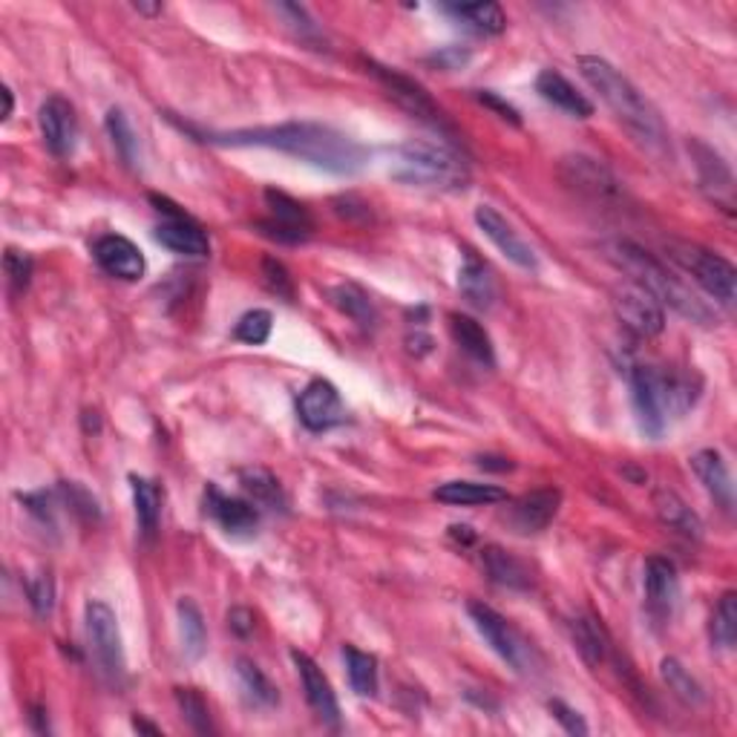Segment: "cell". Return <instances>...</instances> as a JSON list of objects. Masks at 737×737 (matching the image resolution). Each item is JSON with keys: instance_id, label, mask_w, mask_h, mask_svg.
Wrapping results in <instances>:
<instances>
[{"instance_id": "6da1fadb", "label": "cell", "mask_w": 737, "mask_h": 737, "mask_svg": "<svg viewBox=\"0 0 737 737\" xmlns=\"http://www.w3.org/2000/svg\"><path fill=\"white\" fill-rule=\"evenodd\" d=\"M205 142L225 144V147H269V151L288 153L294 159L337 176L360 174L369 162L364 144L329 124H318V121H286L274 128L205 133Z\"/></svg>"}, {"instance_id": "7a4b0ae2", "label": "cell", "mask_w": 737, "mask_h": 737, "mask_svg": "<svg viewBox=\"0 0 737 737\" xmlns=\"http://www.w3.org/2000/svg\"><path fill=\"white\" fill-rule=\"evenodd\" d=\"M576 64L582 79L599 93V98L608 104V110L617 116L619 124L634 135L645 151L657 153V156L668 151V130L659 110L617 67L599 56H579Z\"/></svg>"}, {"instance_id": "3957f363", "label": "cell", "mask_w": 737, "mask_h": 737, "mask_svg": "<svg viewBox=\"0 0 737 737\" xmlns=\"http://www.w3.org/2000/svg\"><path fill=\"white\" fill-rule=\"evenodd\" d=\"M603 257L610 265H617L619 271H626L628 277L634 280V286L649 292L659 306H668V309H674L677 314L691 320V323H717V314L700 300L698 294L691 292L680 277H674L657 257L649 254L645 248H640L631 239H608V242H603Z\"/></svg>"}, {"instance_id": "277c9868", "label": "cell", "mask_w": 737, "mask_h": 737, "mask_svg": "<svg viewBox=\"0 0 737 737\" xmlns=\"http://www.w3.org/2000/svg\"><path fill=\"white\" fill-rule=\"evenodd\" d=\"M631 383V404H634L640 429L649 438H663L674 418H682L698 404L700 383L698 375L659 369V366H634L628 372Z\"/></svg>"}, {"instance_id": "5b68a950", "label": "cell", "mask_w": 737, "mask_h": 737, "mask_svg": "<svg viewBox=\"0 0 737 737\" xmlns=\"http://www.w3.org/2000/svg\"><path fill=\"white\" fill-rule=\"evenodd\" d=\"M392 176L413 188L464 191L469 165L459 147L444 139H409L392 151Z\"/></svg>"}, {"instance_id": "8992f818", "label": "cell", "mask_w": 737, "mask_h": 737, "mask_svg": "<svg viewBox=\"0 0 737 737\" xmlns=\"http://www.w3.org/2000/svg\"><path fill=\"white\" fill-rule=\"evenodd\" d=\"M668 257L680 265L691 280L712 294L714 300L723 306H732L737 297V271L726 257L714 254L709 248L694 246V242H668Z\"/></svg>"}, {"instance_id": "52a82bcc", "label": "cell", "mask_w": 737, "mask_h": 737, "mask_svg": "<svg viewBox=\"0 0 737 737\" xmlns=\"http://www.w3.org/2000/svg\"><path fill=\"white\" fill-rule=\"evenodd\" d=\"M467 614L473 619V626H476L478 634L484 637V642L490 645L496 654H499L504 663H508L513 671L519 674H533L536 666H539V659H536V651L527 640H524L513 626H510L508 619L501 617L499 610L490 608V605L484 603H469Z\"/></svg>"}, {"instance_id": "ba28073f", "label": "cell", "mask_w": 737, "mask_h": 737, "mask_svg": "<svg viewBox=\"0 0 737 737\" xmlns=\"http://www.w3.org/2000/svg\"><path fill=\"white\" fill-rule=\"evenodd\" d=\"M84 622H87V640L98 668L107 677V682L121 686L124 674H128V659H124V642H121L116 610L102 599H90L87 608H84Z\"/></svg>"}, {"instance_id": "9c48e42d", "label": "cell", "mask_w": 737, "mask_h": 737, "mask_svg": "<svg viewBox=\"0 0 737 737\" xmlns=\"http://www.w3.org/2000/svg\"><path fill=\"white\" fill-rule=\"evenodd\" d=\"M559 179H562L573 193H579V197L587 199V202H594V205L603 207L626 205L622 182L610 174L603 162L594 159V156H582V153L564 156V159L559 162Z\"/></svg>"}, {"instance_id": "30bf717a", "label": "cell", "mask_w": 737, "mask_h": 737, "mask_svg": "<svg viewBox=\"0 0 737 737\" xmlns=\"http://www.w3.org/2000/svg\"><path fill=\"white\" fill-rule=\"evenodd\" d=\"M366 70L381 81L383 90L389 93V98H392L401 110H406L413 119L424 121L429 128H438V133H450V124H447L441 107L432 102V96L420 87L418 81L406 79L404 72L389 70V67L378 64V61H366Z\"/></svg>"}, {"instance_id": "8fae6325", "label": "cell", "mask_w": 737, "mask_h": 737, "mask_svg": "<svg viewBox=\"0 0 737 737\" xmlns=\"http://www.w3.org/2000/svg\"><path fill=\"white\" fill-rule=\"evenodd\" d=\"M265 205H269L271 216L257 223V228H260L265 237L277 239V242H286V246H297V242H306V239L311 237L314 219H311L306 205H300L297 199L269 188V191H265Z\"/></svg>"}, {"instance_id": "7c38bea8", "label": "cell", "mask_w": 737, "mask_h": 737, "mask_svg": "<svg viewBox=\"0 0 737 737\" xmlns=\"http://www.w3.org/2000/svg\"><path fill=\"white\" fill-rule=\"evenodd\" d=\"M614 314L637 337H657L666 329V311L649 292L628 283L614 292Z\"/></svg>"}, {"instance_id": "4fadbf2b", "label": "cell", "mask_w": 737, "mask_h": 737, "mask_svg": "<svg viewBox=\"0 0 737 737\" xmlns=\"http://www.w3.org/2000/svg\"><path fill=\"white\" fill-rule=\"evenodd\" d=\"M297 415H300L302 427L311 429V432L341 427V424L349 420V409L343 404L337 387L323 381V378L311 381L309 387L302 389L300 397H297Z\"/></svg>"}, {"instance_id": "5bb4252c", "label": "cell", "mask_w": 737, "mask_h": 737, "mask_svg": "<svg viewBox=\"0 0 737 737\" xmlns=\"http://www.w3.org/2000/svg\"><path fill=\"white\" fill-rule=\"evenodd\" d=\"M562 504V492L556 487H542V490L524 492L522 499H515L508 510H504V522L513 527V533L522 536H533L542 533L547 524L554 522Z\"/></svg>"}, {"instance_id": "9a60e30c", "label": "cell", "mask_w": 737, "mask_h": 737, "mask_svg": "<svg viewBox=\"0 0 737 737\" xmlns=\"http://www.w3.org/2000/svg\"><path fill=\"white\" fill-rule=\"evenodd\" d=\"M292 663L297 666L302 691H306V700L314 709V714L329 729H341V703H337V694H334L332 682L323 674V668L302 651H292Z\"/></svg>"}, {"instance_id": "2e32d148", "label": "cell", "mask_w": 737, "mask_h": 737, "mask_svg": "<svg viewBox=\"0 0 737 737\" xmlns=\"http://www.w3.org/2000/svg\"><path fill=\"white\" fill-rule=\"evenodd\" d=\"M40 121V135L47 142L49 153L64 159L75 151V139H79V119H75V110L72 104L61 96H49L47 102L40 104L38 112Z\"/></svg>"}, {"instance_id": "e0dca14e", "label": "cell", "mask_w": 737, "mask_h": 737, "mask_svg": "<svg viewBox=\"0 0 737 737\" xmlns=\"http://www.w3.org/2000/svg\"><path fill=\"white\" fill-rule=\"evenodd\" d=\"M476 223H478V228L484 230V237L490 239L492 246L499 248L501 254L508 257L513 265H519V269H524V271L536 269V251H533V248L527 246L519 234H515L513 225H510L508 219L496 211V207L478 205Z\"/></svg>"}, {"instance_id": "ac0fdd59", "label": "cell", "mask_w": 737, "mask_h": 737, "mask_svg": "<svg viewBox=\"0 0 737 737\" xmlns=\"http://www.w3.org/2000/svg\"><path fill=\"white\" fill-rule=\"evenodd\" d=\"M680 599V579H677V568L663 556H651L645 562V603H649L651 617L668 619L677 608Z\"/></svg>"}, {"instance_id": "d6986e66", "label": "cell", "mask_w": 737, "mask_h": 737, "mask_svg": "<svg viewBox=\"0 0 737 737\" xmlns=\"http://www.w3.org/2000/svg\"><path fill=\"white\" fill-rule=\"evenodd\" d=\"M93 257L102 265L110 277L119 280H142L144 277V254L139 251L135 242H130L128 237H119V234H107V237L96 239V246H93Z\"/></svg>"}, {"instance_id": "ffe728a7", "label": "cell", "mask_w": 737, "mask_h": 737, "mask_svg": "<svg viewBox=\"0 0 737 737\" xmlns=\"http://www.w3.org/2000/svg\"><path fill=\"white\" fill-rule=\"evenodd\" d=\"M205 510L214 515L219 527L230 533V536H251L257 531V524H260V510L254 508V501L223 496L216 484H207Z\"/></svg>"}, {"instance_id": "44dd1931", "label": "cell", "mask_w": 737, "mask_h": 737, "mask_svg": "<svg viewBox=\"0 0 737 737\" xmlns=\"http://www.w3.org/2000/svg\"><path fill=\"white\" fill-rule=\"evenodd\" d=\"M691 469L698 473V478L703 482V487L709 490V496L714 499V504L729 515L735 510V484H732L729 467L717 450H700L691 455Z\"/></svg>"}, {"instance_id": "7402d4cb", "label": "cell", "mask_w": 737, "mask_h": 737, "mask_svg": "<svg viewBox=\"0 0 737 737\" xmlns=\"http://www.w3.org/2000/svg\"><path fill=\"white\" fill-rule=\"evenodd\" d=\"M156 242L165 246L167 251H174L179 257H191V260H202L211 254V239L191 216H174V219H162L156 228Z\"/></svg>"}, {"instance_id": "603a6c76", "label": "cell", "mask_w": 737, "mask_h": 737, "mask_svg": "<svg viewBox=\"0 0 737 737\" xmlns=\"http://www.w3.org/2000/svg\"><path fill=\"white\" fill-rule=\"evenodd\" d=\"M536 93L545 98L547 104H554L562 112L573 116V119H591L594 116V104L587 102L571 81L564 79L562 72L556 70H542L539 79H536Z\"/></svg>"}, {"instance_id": "cb8c5ba5", "label": "cell", "mask_w": 737, "mask_h": 737, "mask_svg": "<svg viewBox=\"0 0 737 737\" xmlns=\"http://www.w3.org/2000/svg\"><path fill=\"white\" fill-rule=\"evenodd\" d=\"M459 288L467 297V302H473L476 309L487 311L496 302V280H492L487 262L476 251H469V248H464V254H461Z\"/></svg>"}, {"instance_id": "d4e9b609", "label": "cell", "mask_w": 737, "mask_h": 737, "mask_svg": "<svg viewBox=\"0 0 737 737\" xmlns=\"http://www.w3.org/2000/svg\"><path fill=\"white\" fill-rule=\"evenodd\" d=\"M482 564L490 582L501 587H510V591H531L533 576L531 568L522 562V559H515L513 554H508L504 547L499 545H487L482 550Z\"/></svg>"}, {"instance_id": "484cf974", "label": "cell", "mask_w": 737, "mask_h": 737, "mask_svg": "<svg viewBox=\"0 0 737 737\" xmlns=\"http://www.w3.org/2000/svg\"><path fill=\"white\" fill-rule=\"evenodd\" d=\"M689 153L691 159H694V167H698L700 185H703L705 191L712 193V197H729L732 193V170L726 165L721 153L712 151L709 144H703L700 139H691L689 142Z\"/></svg>"}, {"instance_id": "4316f807", "label": "cell", "mask_w": 737, "mask_h": 737, "mask_svg": "<svg viewBox=\"0 0 737 737\" xmlns=\"http://www.w3.org/2000/svg\"><path fill=\"white\" fill-rule=\"evenodd\" d=\"M654 510H657V519L666 527H671L674 533H680L686 539H700L703 536V522L700 515L686 504V501L677 496L674 490H657L654 492Z\"/></svg>"}, {"instance_id": "83f0119b", "label": "cell", "mask_w": 737, "mask_h": 737, "mask_svg": "<svg viewBox=\"0 0 737 737\" xmlns=\"http://www.w3.org/2000/svg\"><path fill=\"white\" fill-rule=\"evenodd\" d=\"M447 320H450L452 341L459 343L464 355H469L482 366H496V349H492L490 334L484 332V325L478 320L459 314V311H452Z\"/></svg>"}, {"instance_id": "f1b7e54d", "label": "cell", "mask_w": 737, "mask_h": 737, "mask_svg": "<svg viewBox=\"0 0 737 737\" xmlns=\"http://www.w3.org/2000/svg\"><path fill=\"white\" fill-rule=\"evenodd\" d=\"M573 642L591 668H599L610 654V637L605 626L596 617H576L571 622Z\"/></svg>"}, {"instance_id": "f546056e", "label": "cell", "mask_w": 737, "mask_h": 737, "mask_svg": "<svg viewBox=\"0 0 737 737\" xmlns=\"http://www.w3.org/2000/svg\"><path fill=\"white\" fill-rule=\"evenodd\" d=\"M436 499L455 508H476V504H499L508 501V490H501L496 484L478 482H447L436 490Z\"/></svg>"}, {"instance_id": "4dcf8cb0", "label": "cell", "mask_w": 737, "mask_h": 737, "mask_svg": "<svg viewBox=\"0 0 737 737\" xmlns=\"http://www.w3.org/2000/svg\"><path fill=\"white\" fill-rule=\"evenodd\" d=\"M237 680L242 694H246L248 705H254V709H274L280 703L277 686L269 680V674L262 671L254 659H237Z\"/></svg>"}, {"instance_id": "1f68e13d", "label": "cell", "mask_w": 737, "mask_h": 737, "mask_svg": "<svg viewBox=\"0 0 737 737\" xmlns=\"http://www.w3.org/2000/svg\"><path fill=\"white\" fill-rule=\"evenodd\" d=\"M239 484H242V490H246L248 501H254L260 508L265 510H286L288 499L283 487H280L277 476H271L269 469L262 467H248L239 473Z\"/></svg>"}, {"instance_id": "d6a6232c", "label": "cell", "mask_w": 737, "mask_h": 737, "mask_svg": "<svg viewBox=\"0 0 737 737\" xmlns=\"http://www.w3.org/2000/svg\"><path fill=\"white\" fill-rule=\"evenodd\" d=\"M329 300H332L334 309L355 320L360 329H375V323H378V309H375L372 297L364 288L341 283V286L329 288Z\"/></svg>"}, {"instance_id": "836d02e7", "label": "cell", "mask_w": 737, "mask_h": 737, "mask_svg": "<svg viewBox=\"0 0 737 737\" xmlns=\"http://www.w3.org/2000/svg\"><path fill=\"white\" fill-rule=\"evenodd\" d=\"M130 487H133V504H135V519H139V527H142L144 536H153L159 531L162 522V496L159 484L151 482V478L130 476Z\"/></svg>"}, {"instance_id": "e575fe53", "label": "cell", "mask_w": 737, "mask_h": 737, "mask_svg": "<svg viewBox=\"0 0 737 737\" xmlns=\"http://www.w3.org/2000/svg\"><path fill=\"white\" fill-rule=\"evenodd\" d=\"M176 617H179V631H182V649L185 657L197 663L202 654H205L207 645V631H205V617L199 605L193 603L191 596H182L179 605H176Z\"/></svg>"}, {"instance_id": "d590c367", "label": "cell", "mask_w": 737, "mask_h": 737, "mask_svg": "<svg viewBox=\"0 0 737 737\" xmlns=\"http://www.w3.org/2000/svg\"><path fill=\"white\" fill-rule=\"evenodd\" d=\"M346 671H349V686L360 698H375L378 694V659L366 651H357L355 645L343 649Z\"/></svg>"}, {"instance_id": "8d00e7d4", "label": "cell", "mask_w": 737, "mask_h": 737, "mask_svg": "<svg viewBox=\"0 0 737 737\" xmlns=\"http://www.w3.org/2000/svg\"><path fill=\"white\" fill-rule=\"evenodd\" d=\"M455 17H464L467 26L484 35H501L508 29V15L499 3H461V7H447Z\"/></svg>"}, {"instance_id": "74e56055", "label": "cell", "mask_w": 737, "mask_h": 737, "mask_svg": "<svg viewBox=\"0 0 737 737\" xmlns=\"http://www.w3.org/2000/svg\"><path fill=\"white\" fill-rule=\"evenodd\" d=\"M659 674H663V682L668 686V691H671L674 698H680L682 703L700 705L705 700L703 686L691 677V671H686V666H682L680 659L674 657L663 659V663H659Z\"/></svg>"}, {"instance_id": "f35d334b", "label": "cell", "mask_w": 737, "mask_h": 737, "mask_svg": "<svg viewBox=\"0 0 737 737\" xmlns=\"http://www.w3.org/2000/svg\"><path fill=\"white\" fill-rule=\"evenodd\" d=\"M712 640H714V645L723 651L735 649V640H737V594L735 591H726V594L721 596L717 608H714Z\"/></svg>"}, {"instance_id": "ab89813d", "label": "cell", "mask_w": 737, "mask_h": 737, "mask_svg": "<svg viewBox=\"0 0 737 737\" xmlns=\"http://www.w3.org/2000/svg\"><path fill=\"white\" fill-rule=\"evenodd\" d=\"M274 12H277L283 21H286L288 29H292V33L297 35L302 44H314V47L325 44L323 33H320V26L314 24V17L309 15V9H306V7H297V3H277V7H274Z\"/></svg>"}, {"instance_id": "60d3db41", "label": "cell", "mask_w": 737, "mask_h": 737, "mask_svg": "<svg viewBox=\"0 0 737 737\" xmlns=\"http://www.w3.org/2000/svg\"><path fill=\"white\" fill-rule=\"evenodd\" d=\"M107 133H110L112 144H116V153H119L124 165H135V151H139V139H135L133 128H130L128 116L112 107L107 112Z\"/></svg>"}, {"instance_id": "b9f144b4", "label": "cell", "mask_w": 737, "mask_h": 737, "mask_svg": "<svg viewBox=\"0 0 737 737\" xmlns=\"http://www.w3.org/2000/svg\"><path fill=\"white\" fill-rule=\"evenodd\" d=\"M271 329H274V318H271V311L254 309V311H246V314L237 320V325H234V337L248 343V346H262V343L271 337Z\"/></svg>"}, {"instance_id": "7bdbcfd3", "label": "cell", "mask_w": 737, "mask_h": 737, "mask_svg": "<svg viewBox=\"0 0 737 737\" xmlns=\"http://www.w3.org/2000/svg\"><path fill=\"white\" fill-rule=\"evenodd\" d=\"M176 703H179L182 717L188 721V726H191L193 732H199V735H211V732H214L205 698H202L197 689H176Z\"/></svg>"}, {"instance_id": "ee69618b", "label": "cell", "mask_w": 737, "mask_h": 737, "mask_svg": "<svg viewBox=\"0 0 737 737\" xmlns=\"http://www.w3.org/2000/svg\"><path fill=\"white\" fill-rule=\"evenodd\" d=\"M3 269H7V283L12 297H21L29 288V280H33V257L17 251V248H7Z\"/></svg>"}, {"instance_id": "f6af8a7d", "label": "cell", "mask_w": 737, "mask_h": 737, "mask_svg": "<svg viewBox=\"0 0 737 737\" xmlns=\"http://www.w3.org/2000/svg\"><path fill=\"white\" fill-rule=\"evenodd\" d=\"M262 283H265V288H269L274 297H280V300H286V302H294V294H297V288H294V277L288 274L286 265H283L280 260H274V257H265V260H262Z\"/></svg>"}, {"instance_id": "bcb514c9", "label": "cell", "mask_w": 737, "mask_h": 737, "mask_svg": "<svg viewBox=\"0 0 737 737\" xmlns=\"http://www.w3.org/2000/svg\"><path fill=\"white\" fill-rule=\"evenodd\" d=\"M58 492H61L64 504H70L72 513H79L84 522H96L98 515H102L98 501L93 499V496H90V492L84 490L79 482H64L61 487H58Z\"/></svg>"}, {"instance_id": "7dc6e473", "label": "cell", "mask_w": 737, "mask_h": 737, "mask_svg": "<svg viewBox=\"0 0 737 737\" xmlns=\"http://www.w3.org/2000/svg\"><path fill=\"white\" fill-rule=\"evenodd\" d=\"M26 596H29V605L35 608L38 617H47L52 605H56V585H52V576L49 573H35L33 579H26Z\"/></svg>"}, {"instance_id": "c3c4849f", "label": "cell", "mask_w": 737, "mask_h": 737, "mask_svg": "<svg viewBox=\"0 0 737 737\" xmlns=\"http://www.w3.org/2000/svg\"><path fill=\"white\" fill-rule=\"evenodd\" d=\"M547 709H550V714L556 717V723H559V726H562L568 735H576V737L587 735L585 717H582L576 709H571V705L562 703V700H550V703H547Z\"/></svg>"}, {"instance_id": "681fc988", "label": "cell", "mask_w": 737, "mask_h": 737, "mask_svg": "<svg viewBox=\"0 0 737 737\" xmlns=\"http://www.w3.org/2000/svg\"><path fill=\"white\" fill-rule=\"evenodd\" d=\"M478 102L484 104V107H490V110H496L504 121H510V124H522V119H519V110H515L513 104H508L504 98H499L496 93H490V90H482L478 93Z\"/></svg>"}, {"instance_id": "f907efd6", "label": "cell", "mask_w": 737, "mask_h": 737, "mask_svg": "<svg viewBox=\"0 0 737 737\" xmlns=\"http://www.w3.org/2000/svg\"><path fill=\"white\" fill-rule=\"evenodd\" d=\"M429 61L438 67H444V70H461V67L469 61V52L459 47H447V49H441V52H436Z\"/></svg>"}, {"instance_id": "816d5d0a", "label": "cell", "mask_w": 737, "mask_h": 737, "mask_svg": "<svg viewBox=\"0 0 737 737\" xmlns=\"http://www.w3.org/2000/svg\"><path fill=\"white\" fill-rule=\"evenodd\" d=\"M228 626L230 631H237L239 637H248L254 631V614L248 608H234L228 614Z\"/></svg>"}, {"instance_id": "f5cc1de1", "label": "cell", "mask_w": 737, "mask_h": 737, "mask_svg": "<svg viewBox=\"0 0 737 737\" xmlns=\"http://www.w3.org/2000/svg\"><path fill=\"white\" fill-rule=\"evenodd\" d=\"M476 461H478V467L492 469V473H508V469H513V461L496 459V455H478Z\"/></svg>"}, {"instance_id": "db71d44e", "label": "cell", "mask_w": 737, "mask_h": 737, "mask_svg": "<svg viewBox=\"0 0 737 737\" xmlns=\"http://www.w3.org/2000/svg\"><path fill=\"white\" fill-rule=\"evenodd\" d=\"M450 536H452V539H459L461 545H469V542L476 539V533L469 531L467 524H452V527H450Z\"/></svg>"}, {"instance_id": "11a10c76", "label": "cell", "mask_w": 737, "mask_h": 737, "mask_svg": "<svg viewBox=\"0 0 737 737\" xmlns=\"http://www.w3.org/2000/svg\"><path fill=\"white\" fill-rule=\"evenodd\" d=\"M44 717H47V714H44V709H33V714H29V721H33V726H35V732H38V735H49V723H44Z\"/></svg>"}, {"instance_id": "9f6ffc18", "label": "cell", "mask_w": 737, "mask_h": 737, "mask_svg": "<svg viewBox=\"0 0 737 737\" xmlns=\"http://www.w3.org/2000/svg\"><path fill=\"white\" fill-rule=\"evenodd\" d=\"M0 96H3V116H0V119L7 121L9 116H12V107H15V98H12V90H9V87L0 90Z\"/></svg>"}, {"instance_id": "6f0895ef", "label": "cell", "mask_w": 737, "mask_h": 737, "mask_svg": "<svg viewBox=\"0 0 737 737\" xmlns=\"http://www.w3.org/2000/svg\"><path fill=\"white\" fill-rule=\"evenodd\" d=\"M133 726H135V729H139V732H151V735H159V729H156V726H151V723H144L142 717H135Z\"/></svg>"}, {"instance_id": "680465c9", "label": "cell", "mask_w": 737, "mask_h": 737, "mask_svg": "<svg viewBox=\"0 0 737 737\" xmlns=\"http://www.w3.org/2000/svg\"><path fill=\"white\" fill-rule=\"evenodd\" d=\"M135 12H144V15H156V12H162V7H147V3H135Z\"/></svg>"}]
</instances>
